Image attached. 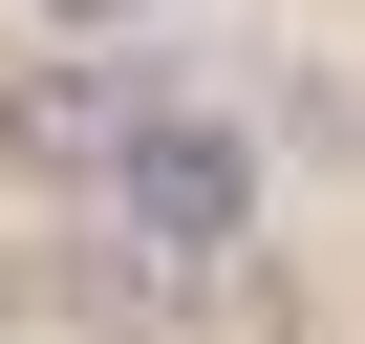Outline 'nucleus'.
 <instances>
[{
	"label": "nucleus",
	"mask_w": 365,
	"mask_h": 344,
	"mask_svg": "<svg viewBox=\"0 0 365 344\" xmlns=\"http://www.w3.org/2000/svg\"><path fill=\"white\" fill-rule=\"evenodd\" d=\"M150 108H172V65H150V44H43L22 86H0V172L86 194V172H108V151H129Z\"/></svg>",
	"instance_id": "obj_2"
},
{
	"label": "nucleus",
	"mask_w": 365,
	"mask_h": 344,
	"mask_svg": "<svg viewBox=\"0 0 365 344\" xmlns=\"http://www.w3.org/2000/svg\"><path fill=\"white\" fill-rule=\"evenodd\" d=\"M129 22H150V0H65V44H129Z\"/></svg>",
	"instance_id": "obj_3"
},
{
	"label": "nucleus",
	"mask_w": 365,
	"mask_h": 344,
	"mask_svg": "<svg viewBox=\"0 0 365 344\" xmlns=\"http://www.w3.org/2000/svg\"><path fill=\"white\" fill-rule=\"evenodd\" d=\"M258 280V151L194 108V86H172L108 172H86V237H65V301L129 344V323H215Z\"/></svg>",
	"instance_id": "obj_1"
}]
</instances>
